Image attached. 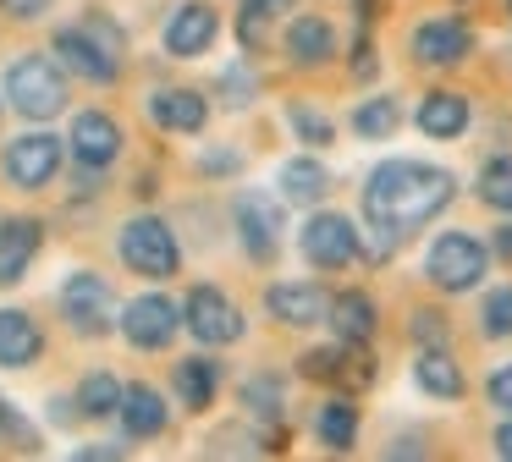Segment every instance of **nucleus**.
<instances>
[{"mask_svg":"<svg viewBox=\"0 0 512 462\" xmlns=\"http://www.w3.org/2000/svg\"><path fill=\"white\" fill-rule=\"evenodd\" d=\"M457 182L452 171L424 160H386L364 182V231H369V259H391L424 220H435L452 204Z\"/></svg>","mask_w":512,"mask_h":462,"instance_id":"1","label":"nucleus"},{"mask_svg":"<svg viewBox=\"0 0 512 462\" xmlns=\"http://www.w3.org/2000/svg\"><path fill=\"white\" fill-rule=\"evenodd\" d=\"M490 270V248L479 237H468V231H446V237L430 242V253H424V275H430L441 292H474L479 281H485Z\"/></svg>","mask_w":512,"mask_h":462,"instance_id":"2","label":"nucleus"},{"mask_svg":"<svg viewBox=\"0 0 512 462\" xmlns=\"http://www.w3.org/2000/svg\"><path fill=\"white\" fill-rule=\"evenodd\" d=\"M6 94H12V105L23 110L28 121H50L67 105V77H61V66L45 61V55H23V61H12V72H6Z\"/></svg>","mask_w":512,"mask_h":462,"instance_id":"3","label":"nucleus"},{"mask_svg":"<svg viewBox=\"0 0 512 462\" xmlns=\"http://www.w3.org/2000/svg\"><path fill=\"white\" fill-rule=\"evenodd\" d=\"M122 259H127V270L149 275V281H166V275H177L182 253H177V237H171L166 220L138 215L122 226Z\"/></svg>","mask_w":512,"mask_h":462,"instance_id":"4","label":"nucleus"},{"mask_svg":"<svg viewBox=\"0 0 512 462\" xmlns=\"http://www.w3.org/2000/svg\"><path fill=\"white\" fill-rule=\"evenodd\" d=\"M303 259L320 264V270H347V264L364 253V242H358V226L347 215H309L303 220Z\"/></svg>","mask_w":512,"mask_h":462,"instance_id":"5","label":"nucleus"},{"mask_svg":"<svg viewBox=\"0 0 512 462\" xmlns=\"http://www.w3.org/2000/svg\"><path fill=\"white\" fill-rule=\"evenodd\" d=\"M122 336L133 341V347H144V352H160V347H171V336H177V325H182V308L171 303V297H160V292H144V297H133V303L122 308Z\"/></svg>","mask_w":512,"mask_h":462,"instance_id":"6","label":"nucleus"},{"mask_svg":"<svg viewBox=\"0 0 512 462\" xmlns=\"http://www.w3.org/2000/svg\"><path fill=\"white\" fill-rule=\"evenodd\" d=\"M182 314H188V330L204 347H232V341L243 336V314H237V303L221 286H193Z\"/></svg>","mask_w":512,"mask_h":462,"instance_id":"7","label":"nucleus"},{"mask_svg":"<svg viewBox=\"0 0 512 462\" xmlns=\"http://www.w3.org/2000/svg\"><path fill=\"white\" fill-rule=\"evenodd\" d=\"M61 314H67L72 330H83V336H105V330L116 325V308H111V286L100 281V275L78 270L67 286H61Z\"/></svg>","mask_w":512,"mask_h":462,"instance_id":"8","label":"nucleus"},{"mask_svg":"<svg viewBox=\"0 0 512 462\" xmlns=\"http://www.w3.org/2000/svg\"><path fill=\"white\" fill-rule=\"evenodd\" d=\"M56 165H61L56 132H23V138H12V149H6V176H12L17 187H45L50 176H56Z\"/></svg>","mask_w":512,"mask_h":462,"instance_id":"9","label":"nucleus"},{"mask_svg":"<svg viewBox=\"0 0 512 462\" xmlns=\"http://www.w3.org/2000/svg\"><path fill=\"white\" fill-rule=\"evenodd\" d=\"M468 50H474V33L457 17H430L413 28V61L419 66H457Z\"/></svg>","mask_w":512,"mask_h":462,"instance_id":"10","label":"nucleus"},{"mask_svg":"<svg viewBox=\"0 0 512 462\" xmlns=\"http://www.w3.org/2000/svg\"><path fill=\"white\" fill-rule=\"evenodd\" d=\"M72 154H78L83 171L111 165L116 154H122V132H116V121L105 116V110H83V116L72 121Z\"/></svg>","mask_w":512,"mask_h":462,"instance_id":"11","label":"nucleus"},{"mask_svg":"<svg viewBox=\"0 0 512 462\" xmlns=\"http://www.w3.org/2000/svg\"><path fill=\"white\" fill-rule=\"evenodd\" d=\"M237 231H243V248L254 253V259H270L276 242H281L276 198H265V193H243V198H237Z\"/></svg>","mask_w":512,"mask_h":462,"instance_id":"12","label":"nucleus"},{"mask_svg":"<svg viewBox=\"0 0 512 462\" xmlns=\"http://www.w3.org/2000/svg\"><path fill=\"white\" fill-rule=\"evenodd\" d=\"M215 33H221V17H215V6H204V0H188L182 11H171L166 22V50L171 55H204L215 44Z\"/></svg>","mask_w":512,"mask_h":462,"instance_id":"13","label":"nucleus"},{"mask_svg":"<svg viewBox=\"0 0 512 462\" xmlns=\"http://www.w3.org/2000/svg\"><path fill=\"white\" fill-rule=\"evenodd\" d=\"M39 242H45V226H39V220H28V215L0 220V286L23 281V270L34 264Z\"/></svg>","mask_w":512,"mask_h":462,"instance_id":"14","label":"nucleus"},{"mask_svg":"<svg viewBox=\"0 0 512 462\" xmlns=\"http://www.w3.org/2000/svg\"><path fill=\"white\" fill-rule=\"evenodd\" d=\"M56 55H61V66H72V72L83 77V83H111L116 77V50H100V44L89 39V28H61Z\"/></svg>","mask_w":512,"mask_h":462,"instance_id":"15","label":"nucleus"},{"mask_svg":"<svg viewBox=\"0 0 512 462\" xmlns=\"http://www.w3.org/2000/svg\"><path fill=\"white\" fill-rule=\"evenodd\" d=\"M413 121H419L424 138L452 143V138H463V132H468V99H463V94H452V88H435V94H424V99H419Z\"/></svg>","mask_w":512,"mask_h":462,"instance_id":"16","label":"nucleus"},{"mask_svg":"<svg viewBox=\"0 0 512 462\" xmlns=\"http://www.w3.org/2000/svg\"><path fill=\"white\" fill-rule=\"evenodd\" d=\"M265 303H270V314L287 319V325H320L325 308H331V297H325L320 286H309V281H281V286H270Z\"/></svg>","mask_w":512,"mask_h":462,"instance_id":"17","label":"nucleus"},{"mask_svg":"<svg viewBox=\"0 0 512 462\" xmlns=\"http://www.w3.org/2000/svg\"><path fill=\"white\" fill-rule=\"evenodd\" d=\"M39 352H45V336H39L34 319L23 308H0V363L6 369H28Z\"/></svg>","mask_w":512,"mask_h":462,"instance_id":"18","label":"nucleus"},{"mask_svg":"<svg viewBox=\"0 0 512 462\" xmlns=\"http://www.w3.org/2000/svg\"><path fill=\"white\" fill-rule=\"evenodd\" d=\"M149 116L166 132H199L204 116H210V105H204V94H193V88H160V94L149 99Z\"/></svg>","mask_w":512,"mask_h":462,"instance_id":"19","label":"nucleus"},{"mask_svg":"<svg viewBox=\"0 0 512 462\" xmlns=\"http://www.w3.org/2000/svg\"><path fill=\"white\" fill-rule=\"evenodd\" d=\"M116 413H122V424H127L133 440H149V435L166 429V402H160L155 385H127L122 402H116Z\"/></svg>","mask_w":512,"mask_h":462,"instance_id":"20","label":"nucleus"},{"mask_svg":"<svg viewBox=\"0 0 512 462\" xmlns=\"http://www.w3.org/2000/svg\"><path fill=\"white\" fill-rule=\"evenodd\" d=\"M413 380H419V391L435 396V402H457V396H463V369L446 358V347H424L419 363H413Z\"/></svg>","mask_w":512,"mask_h":462,"instance_id":"21","label":"nucleus"},{"mask_svg":"<svg viewBox=\"0 0 512 462\" xmlns=\"http://www.w3.org/2000/svg\"><path fill=\"white\" fill-rule=\"evenodd\" d=\"M325 319L336 325V336H342L347 347H364V341L375 336V303H369L364 292H342V297H331Z\"/></svg>","mask_w":512,"mask_h":462,"instance_id":"22","label":"nucleus"},{"mask_svg":"<svg viewBox=\"0 0 512 462\" xmlns=\"http://www.w3.org/2000/svg\"><path fill=\"white\" fill-rule=\"evenodd\" d=\"M287 55L298 66H325L336 55V33H331V22L325 17H298L287 28Z\"/></svg>","mask_w":512,"mask_h":462,"instance_id":"23","label":"nucleus"},{"mask_svg":"<svg viewBox=\"0 0 512 462\" xmlns=\"http://www.w3.org/2000/svg\"><path fill=\"white\" fill-rule=\"evenodd\" d=\"M325 193H331V171H325L320 160H287L281 165V198H292V204H320Z\"/></svg>","mask_w":512,"mask_h":462,"instance_id":"24","label":"nucleus"},{"mask_svg":"<svg viewBox=\"0 0 512 462\" xmlns=\"http://www.w3.org/2000/svg\"><path fill=\"white\" fill-rule=\"evenodd\" d=\"M171 380H177V396L188 407H210L215 402V385H221V369H215V358H182Z\"/></svg>","mask_w":512,"mask_h":462,"instance_id":"25","label":"nucleus"},{"mask_svg":"<svg viewBox=\"0 0 512 462\" xmlns=\"http://www.w3.org/2000/svg\"><path fill=\"white\" fill-rule=\"evenodd\" d=\"M314 429H320V446L331 451H347L358 440V407L347 402V396H336V402L320 407V418H314Z\"/></svg>","mask_w":512,"mask_h":462,"instance_id":"26","label":"nucleus"},{"mask_svg":"<svg viewBox=\"0 0 512 462\" xmlns=\"http://www.w3.org/2000/svg\"><path fill=\"white\" fill-rule=\"evenodd\" d=\"M397 127H402V105L391 94H375V99H364V105L353 110V132H358V138H369V143L391 138Z\"/></svg>","mask_w":512,"mask_h":462,"instance_id":"27","label":"nucleus"},{"mask_svg":"<svg viewBox=\"0 0 512 462\" xmlns=\"http://www.w3.org/2000/svg\"><path fill=\"white\" fill-rule=\"evenodd\" d=\"M474 193H479V204H490V209L507 215V209H512V154H496V160L479 165Z\"/></svg>","mask_w":512,"mask_h":462,"instance_id":"28","label":"nucleus"},{"mask_svg":"<svg viewBox=\"0 0 512 462\" xmlns=\"http://www.w3.org/2000/svg\"><path fill=\"white\" fill-rule=\"evenodd\" d=\"M116 402H122V385H116L111 374H89V380H83L78 407H83L89 418H111V413H116Z\"/></svg>","mask_w":512,"mask_h":462,"instance_id":"29","label":"nucleus"},{"mask_svg":"<svg viewBox=\"0 0 512 462\" xmlns=\"http://www.w3.org/2000/svg\"><path fill=\"white\" fill-rule=\"evenodd\" d=\"M479 330L490 341H507L512 336V286H496V292L479 303Z\"/></svg>","mask_w":512,"mask_h":462,"instance_id":"30","label":"nucleus"},{"mask_svg":"<svg viewBox=\"0 0 512 462\" xmlns=\"http://www.w3.org/2000/svg\"><path fill=\"white\" fill-rule=\"evenodd\" d=\"M287 121H292V132H298L303 143H314V149H325V143L336 138V127H331V121H325L314 105H292V110H287Z\"/></svg>","mask_w":512,"mask_h":462,"instance_id":"31","label":"nucleus"},{"mask_svg":"<svg viewBox=\"0 0 512 462\" xmlns=\"http://www.w3.org/2000/svg\"><path fill=\"white\" fill-rule=\"evenodd\" d=\"M243 402H248V413H259V418H281V385L270 380V374H259V380L243 385Z\"/></svg>","mask_w":512,"mask_h":462,"instance_id":"32","label":"nucleus"},{"mask_svg":"<svg viewBox=\"0 0 512 462\" xmlns=\"http://www.w3.org/2000/svg\"><path fill=\"white\" fill-rule=\"evenodd\" d=\"M413 341H424V347H446V319L435 314V308H419V314H413Z\"/></svg>","mask_w":512,"mask_h":462,"instance_id":"33","label":"nucleus"},{"mask_svg":"<svg viewBox=\"0 0 512 462\" xmlns=\"http://www.w3.org/2000/svg\"><path fill=\"white\" fill-rule=\"evenodd\" d=\"M485 396H490V407H501V413H512V363H507V369H496V374H490Z\"/></svg>","mask_w":512,"mask_h":462,"instance_id":"34","label":"nucleus"},{"mask_svg":"<svg viewBox=\"0 0 512 462\" xmlns=\"http://www.w3.org/2000/svg\"><path fill=\"white\" fill-rule=\"evenodd\" d=\"M226 105H248V72H226Z\"/></svg>","mask_w":512,"mask_h":462,"instance_id":"35","label":"nucleus"},{"mask_svg":"<svg viewBox=\"0 0 512 462\" xmlns=\"http://www.w3.org/2000/svg\"><path fill=\"white\" fill-rule=\"evenodd\" d=\"M0 6L12 11V17H45V11H50V0H0Z\"/></svg>","mask_w":512,"mask_h":462,"instance_id":"36","label":"nucleus"},{"mask_svg":"<svg viewBox=\"0 0 512 462\" xmlns=\"http://www.w3.org/2000/svg\"><path fill=\"white\" fill-rule=\"evenodd\" d=\"M204 171H237V154H204Z\"/></svg>","mask_w":512,"mask_h":462,"instance_id":"37","label":"nucleus"},{"mask_svg":"<svg viewBox=\"0 0 512 462\" xmlns=\"http://www.w3.org/2000/svg\"><path fill=\"white\" fill-rule=\"evenodd\" d=\"M496 259L512 264V226H496Z\"/></svg>","mask_w":512,"mask_h":462,"instance_id":"38","label":"nucleus"},{"mask_svg":"<svg viewBox=\"0 0 512 462\" xmlns=\"http://www.w3.org/2000/svg\"><path fill=\"white\" fill-rule=\"evenodd\" d=\"M496 457H507V462H512V424H501V429H496Z\"/></svg>","mask_w":512,"mask_h":462,"instance_id":"39","label":"nucleus"},{"mask_svg":"<svg viewBox=\"0 0 512 462\" xmlns=\"http://www.w3.org/2000/svg\"><path fill=\"white\" fill-rule=\"evenodd\" d=\"M292 0H248V11H265V17H276V11H287Z\"/></svg>","mask_w":512,"mask_h":462,"instance_id":"40","label":"nucleus"},{"mask_svg":"<svg viewBox=\"0 0 512 462\" xmlns=\"http://www.w3.org/2000/svg\"><path fill=\"white\" fill-rule=\"evenodd\" d=\"M78 457H122V446H83Z\"/></svg>","mask_w":512,"mask_h":462,"instance_id":"41","label":"nucleus"},{"mask_svg":"<svg viewBox=\"0 0 512 462\" xmlns=\"http://www.w3.org/2000/svg\"><path fill=\"white\" fill-rule=\"evenodd\" d=\"M0 418H6V407H0Z\"/></svg>","mask_w":512,"mask_h":462,"instance_id":"42","label":"nucleus"},{"mask_svg":"<svg viewBox=\"0 0 512 462\" xmlns=\"http://www.w3.org/2000/svg\"><path fill=\"white\" fill-rule=\"evenodd\" d=\"M507 11H512V0H507Z\"/></svg>","mask_w":512,"mask_h":462,"instance_id":"43","label":"nucleus"}]
</instances>
